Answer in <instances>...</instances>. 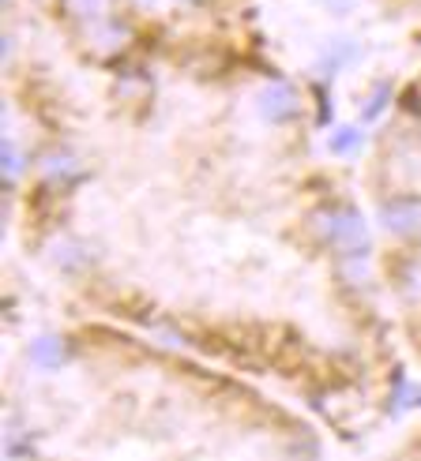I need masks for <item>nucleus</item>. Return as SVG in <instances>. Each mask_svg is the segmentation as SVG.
<instances>
[{"label":"nucleus","instance_id":"f257e3e1","mask_svg":"<svg viewBox=\"0 0 421 461\" xmlns=\"http://www.w3.org/2000/svg\"><path fill=\"white\" fill-rule=\"evenodd\" d=\"M316 229L324 233L327 244L335 248H362L369 244V233H365V221L357 218L354 211H327V214H316Z\"/></svg>","mask_w":421,"mask_h":461},{"label":"nucleus","instance_id":"0eeeda50","mask_svg":"<svg viewBox=\"0 0 421 461\" xmlns=\"http://www.w3.org/2000/svg\"><path fill=\"white\" fill-rule=\"evenodd\" d=\"M45 173H75V162L72 158H50V162H45Z\"/></svg>","mask_w":421,"mask_h":461},{"label":"nucleus","instance_id":"423d86ee","mask_svg":"<svg viewBox=\"0 0 421 461\" xmlns=\"http://www.w3.org/2000/svg\"><path fill=\"white\" fill-rule=\"evenodd\" d=\"M4 165H8V184H15V177H19V154H15V142H4Z\"/></svg>","mask_w":421,"mask_h":461},{"label":"nucleus","instance_id":"7ed1b4c3","mask_svg":"<svg viewBox=\"0 0 421 461\" xmlns=\"http://www.w3.org/2000/svg\"><path fill=\"white\" fill-rule=\"evenodd\" d=\"M384 226L392 229V233H402V236L417 233V229H421V206L410 203V199L387 203V206H384Z\"/></svg>","mask_w":421,"mask_h":461},{"label":"nucleus","instance_id":"6e6552de","mask_svg":"<svg viewBox=\"0 0 421 461\" xmlns=\"http://www.w3.org/2000/svg\"><path fill=\"white\" fill-rule=\"evenodd\" d=\"M384 98H387V87H380V90H377V98H372V105L365 109V117H369V120H372V117H377L380 109H384Z\"/></svg>","mask_w":421,"mask_h":461},{"label":"nucleus","instance_id":"f03ea898","mask_svg":"<svg viewBox=\"0 0 421 461\" xmlns=\"http://www.w3.org/2000/svg\"><path fill=\"white\" fill-rule=\"evenodd\" d=\"M298 94H293L286 83H275L260 94V113L268 117V120H290V117H298Z\"/></svg>","mask_w":421,"mask_h":461},{"label":"nucleus","instance_id":"39448f33","mask_svg":"<svg viewBox=\"0 0 421 461\" xmlns=\"http://www.w3.org/2000/svg\"><path fill=\"white\" fill-rule=\"evenodd\" d=\"M362 132H357V128H339L335 135H331V150L335 154H350L354 147H362Z\"/></svg>","mask_w":421,"mask_h":461},{"label":"nucleus","instance_id":"20e7f679","mask_svg":"<svg viewBox=\"0 0 421 461\" xmlns=\"http://www.w3.org/2000/svg\"><path fill=\"white\" fill-rule=\"evenodd\" d=\"M30 360H35V368H45L53 372L60 360H65V349H60L57 338H38L35 345H30Z\"/></svg>","mask_w":421,"mask_h":461}]
</instances>
